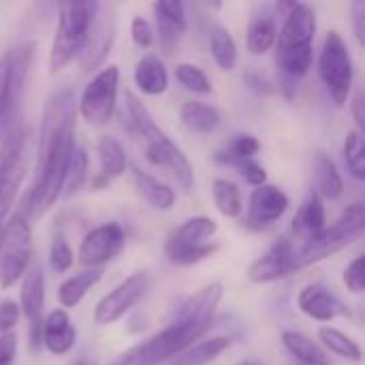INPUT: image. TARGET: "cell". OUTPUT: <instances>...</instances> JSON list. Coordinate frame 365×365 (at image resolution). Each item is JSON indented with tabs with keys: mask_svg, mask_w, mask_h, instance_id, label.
Segmentation results:
<instances>
[{
	"mask_svg": "<svg viewBox=\"0 0 365 365\" xmlns=\"http://www.w3.org/2000/svg\"><path fill=\"white\" fill-rule=\"evenodd\" d=\"M75 148V98L71 92H58L49 98L43 113L38 169L26 195V214L43 216L60 199Z\"/></svg>",
	"mask_w": 365,
	"mask_h": 365,
	"instance_id": "6da1fadb",
	"label": "cell"
},
{
	"mask_svg": "<svg viewBox=\"0 0 365 365\" xmlns=\"http://www.w3.org/2000/svg\"><path fill=\"white\" fill-rule=\"evenodd\" d=\"M220 299H222L220 282H212L203 287L180 306V310L175 312V321L169 327L130 346L128 351L118 355L111 365H165L167 361H171L182 351L203 340V336L212 327Z\"/></svg>",
	"mask_w": 365,
	"mask_h": 365,
	"instance_id": "7a4b0ae2",
	"label": "cell"
},
{
	"mask_svg": "<svg viewBox=\"0 0 365 365\" xmlns=\"http://www.w3.org/2000/svg\"><path fill=\"white\" fill-rule=\"evenodd\" d=\"M126 107H128L130 122L143 141L148 163L171 173L178 180V184L186 192H190L195 186V171H192V165L186 158V154L178 148V143L171 141V137H167V133H163L156 126V122L150 115V111L145 109V105L133 92H126Z\"/></svg>",
	"mask_w": 365,
	"mask_h": 365,
	"instance_id": "3957f363",
	"label": "cell"
},
{
	"mask_svg": "<svg viewBox=\"0 0 365 365\" xmlns=\"http://www.w3.org/2000/svg\"><path fill=\"white\" fill-rule=\"evenodd\" d=\"M314 34H317V13L306 2L287 4V17L282 30L276 38L278 68L287 77H304L314 62Z\"/></svg>",
	"mask_w": 365,
	"mask_h": 365,
	"instance_id": "277c9868",
	"label": "cell"
},
{
	"mask_svg": "<svg viewBox=\"0 0 365 365\" xmlns=\"http://www.w3.org/2000/svg\"><path fill=\"white\" fill-rule=\"evenodd\" d=\"M98 2H64L58 9V26L49 49V73H60L83 49L96 21Z\"/></svg>",
	"mask_w": 365,
	"mask_h": 365,
	"instance_id": "5b68a950",
	"label": "cell"
},
{
	"mask_svg": "<svg viewBox=\"0 0 365 365\" xmlns=\"http://www.w3.org/2000/svg\"><path fill=\"white\" fill-rule=\"evenodd\" d=\"M365 225V210L361 203H353L349 205L342 216L334 222V227L325 229L314 242L304 244V246H295V272L314 265L336 252H340L342 248L351 246L355 240L361 237Z\"/></svg>",
	"mask_w": 365,
	"mask_h": 365,
	"instance_id": "8992f818",
	"label": "cell"
},
{
	"mask_svg": "<svg viewBox=\"0 0 365 365\" xmlns=\"http://www.w3.org/2000/svg\"><path fill=\"white\" fill-rule=\"evenodd\" d=\"M34 244L28 218L21 212L9 216L0 231V289L15 287L32 265Z\"/></svg>",
	"mask_w": 365,
	"mask_h": 365,
	"instance_id": "52a82bcc",
	"label": "cell"
},
{
	"mask_svg": "<svg viewBox=\"0 0 365 365\" xmlns=\"http://www.w3.org/2000/svg\"><path fill=\"white\" fill-rule=\"evenodd\" d=\"M218 233V222L210 216H195L182 222L165 242V257L178 267H188L212 257L218 246L210 240Z\"/></svg>",
	"mask_w": 365,
	"mask_h": 365,
	"instance_id": "ba28073f",
	"label": "cell"
},
{
	"mask_svg": "<svg viewBox=\"0 0 365 365\" xmlns=\"http://www.w3.org/2000/svg\"><path fill=\"white\" fill-rule=\"evenodd\" d=\"M319 77L329 94V98L342 107L346 105L351 90H353V79H355V68H353V58L351 51L338 30L327 32L321 53H319Z\"/></svg>",
	"mask_w": 365,
	"mask_h": 365,
	"instance_id": "9c48e42d",
	"label": "cell"
},
{
	"mask_svg": "<svg viewBox=\"0 0 365 365\" xmlns=\"http://www.w3.org/2000/svg\"><path fill=\"white\" fill-rule=\"evenodd\" d=\"M30 130H15L0 150V231L30 167Z\"/></svg>",
	"mask_w": 365,
	"mask_h": 365,
	"instance_id": "30bf717a",
	"label": "cell"
},
{
	"mask_svg": "<svg viewBox=\"0 0 365 365\" xmlns=\"http://www.w3.org/2000/svg\"><path fill=\"white\" fill-rule=\"evenodd\" d=\"M118 86L120 71L115 64L105 66L86 83L79 96V113L90 126H105L113 118L118 107Z\"/></svg>",
	"mask_w": 365,
	"mask_h": 365,
	"instance_id": "8fae6325",
	"label": "cell"
},
{
	"mask_svg": "<svg viewBox=\"0 0 365 365\" xmlns=\"http://www.w3.org/2000/svg\"><path fill=\"white\" fill-rule=\"evenodd\" d=\"M150 287V276L145 272H135L126 280H122L118 287H113L107 295L98 299L94 306V323L98 327H107L124 319L148 293Z\"/></svg>",
	"mask_w": 365,
	"mask_h": 365,
	"instance_id": "7c38bea8",
	"label": "cell"
},
{
	"mask_svg": "<svg viewBox=\"0 0 365 365\" xmlns=\"http://www.w3.org/2000/svg\"><path fill=\"white\" fill-rule=\"evenodd\" d=\"M126 246V233L120 222H105L88 231L79 244L77 261L88 269H103Z\"/></svg>",
	"mask_w": 365,
	"mask_h": 365,
	"instance_id": "4fadbf2b",
	"label": "cell"
},
{
	"mask_svg": "<svg viewBox=\"0 0 365 365\" xmlns=\"http://www.w3.org/2000/svg\"><path fill=\"white\" fill-rule=\"evenodd\" d=\"M19 291V312H24L30 325V346L36 351L41 346V327H43V308H45V274L41 265H30L21 278Z\"/></svg>",
	"mask_w": 365,
	"mask_h": 365,
	"instance_id": "5bb4252c",
	"label": "cell"
},
{
	"mask_svg": "<svg viewBox=\"0 0 365 365\" xmlns=\"http://www.w3.org/2000/svg\"><path fill=\"white\" fill-rule=\"evenodd\" d=\"M289 195L274 184L257 186L248 199L246 225L252 229H269L274 227L289 210Z\"/></svg>",
	"mask_w": 365,
	"mask_h": 365,
	"instance_id": "9a60e30c",
	"label": "cell"
},
{
	"mask_svg": "<svg viewBox=\"0 0 365 365\" xmlns=\"http://www.w3.org/2000/svg\"><path fill=\"white\" fill-rule=\"evenodd\" d=\"M291 274H295V244L289 240H278L250 265L248 280L252 284H269Z\"/></svg>",
	"mask_w": 365,
	"mask_h": 365,
	"instance_id": "2e32d148",
	"label": "cell"
},
{
	"mask_svg": "<svg viewBox=\"0 0 365 365\" xmlns=\"http://www.w3.org/2000/svg\"><path fill=\"white\" fill-rule=\"evenodd\" d=\"M297 306L306 317H310L312 321H319V323H329L338 317L351 314L349 308L321 284L304 287L297 295Z\"/></svg>",
	"mask_w": 365,
	"mask_h": 365,
	"instance_id": "e0dca14e",
	"label": "cell"
},
{
	"mask_svg": "<svg viewBox=\"0 0 365 365\" xmlns=\"http://www.w3.org/2000/svg\"><path fill=\"white\" fill-rule=\"evenodd\" d=\"M156 26H158V38L165 53H173V47L180 41V34L186 32V9L178 0H158L152 4Z\"/></svg>",
	"mask_w": 365,
	"mask_h": 365,
	"instance_id": "ac0fdd59",
	"label": "cell"
},
{
	"mask_svg": "<svg viewBox=\"0 0 365 365\" xmlns=\"http://www.w3.org/2000/svg\"><path fill=\"white\" fill-rule=\"evenodd\" d=\"M77 342V329L68 317L66 310L58 308L51 310L45 319H43V327H41V344L51 353V355H66L71 353V349Z\"/></svg>",
	"mask_w": 365,
	"mask_h": 365,
	"instance_id": "d6986e66",
	"label": "cell"
},
{
	"mask_svg": "<svg viewBox=\"0 0 365 365\" xmlns=\"http://www.w3.org/2000/svg\"><path fill=\"white\" fill-rule=\"evenodd\" d=\"M325 205L317 192H310L308 199L302 203L299 212L293 218V233L299 237L297 246L314 242L325 231Z\"/></svg>",
	"mask_w": 365,
	"mask_h": 365,
	"instance_id": "ffe728a7",
	"label": "cell"
},
{
	"mask_svg": "<svg viewBox=\"0 0 365 365\" xmlns=\"http://www.w3.org/2000/svg\"><path fill=\"white\" fill-rule=\"evenodd\" d=\"M96 154H98V163H101V175L94 180V186L98 190L103 184H109L113 178H120L126 171L128 160H126V152H124L122 143L109 135L98 139Z\"/></svg>",
	"mask_w": 365,
	"mask_h": 365,
	"instance_id": "44dd1931",
	"label": "cell"
},
{
	"mask_svg": "<svg viewBox=\"0 0 365 365\" xmlns=\"http://www.w3.org/2000/svg\"><path fill=\"white\" fill-rule=\"evenodd\" d=\"M135 86L148 96H160L169 88V73L156 53H145L135 66Z\"/></svg>",
	"mask_w": 365,
	"mask_h": 365,
	"instance_id": "7402d4cb",
	"label": "cell"
},
{
	"mask_svg": "<svg viewBox=\"0 0 365 365\" xmlns=\"http://www.w3.org/2000/svg\"><path fill=\"white\" fill-rule=\"evenodd\" d=\"M180 118L182 124L195 135H212L222 122L220 111L201 101H186L180 109Z\"/></svg>",
	"mask_w": 365,
	"mask_h": 365,
	"instance_id": "603a6c76",
	"label": "cell"
},
{
	"mask_svg": "<svg viewBox=\"0 0 365 365\" xmlns=\"http://www.w3.org/2000/svg\"><path fill=\"white\" fill-rule=\"evenodd\" d=\"M103 269H86L79 272L71 278H66L60 287H58V302L64 308H77L83 297L88 295V291H92L101 280H103Z\"/></svg>",
	"mask_w": 365,
	"mask_h": 365,
	"instance_id": "cb8c5ba5",
	"label": "cell"
},
{
	"mask_svg": "<svg viewBox=\"0 0 365 365\" xmlns=\"http://www.w3.org/2000/svg\"><path fill=\"white\" fill-rule=\"evenodd\" d=\"M229 346H231V338H225V336L205 338L188 346L186 351H182L178 357H173L165 365H207L216 361Z\"/></svg>",
	"mask_w": 365,
	"mask_h": 365,
	"instance_id": "d4e9b609",
	"label": "cell"
},
{
	"mask_svg": "<svg viewBox=\"0 0 365 365\" xmlns=\"http://www.w3.org/2000/svg\"><path fill=\"white\" fill-rule=\"evenodd\" d=\"M314 186H317V195L321 199H340L344 195V180L336 167V163L325 154L319 152L314 158Z\"/></svg>",
	"mask_w": 365,
	"mask_h": 365,
	"instance_id": "484cf974",
	"label": "cell"
},
{
	"mask_svg": "<svg viewBox=\"0 0 365 365\" xmlns=\"http://www.w3.org/2000/svg\"><path fill=\"white\" fill-rule=\"evenodd\" d=\"M133 182L139 190V195L158 212H169L175 203V192L171 186L163 184L160 180H156L154 175L133 167Z\"/></svg>",
	"mask_w": 365,
	"mask_h": 365,
	"instance_id": "4316f807",
	"label": "cell"
},
{
	"mask_svg": "<svg viewBox=\"0 0 365 365\" xmlns=\"http://www.w3.org/2000/svg\"><path fill=\"white\" fill-rule=\"evenodd\" d=\"M111 41H113V26L109 21L101 24V26H92L90 34H88V41L83 45V49L79 51V62H81V68L83 71H92L94 66H98L109 47H111Z\"/></svg>",
	"mask_w": 365,
	"mask_h": 365,
	"instance_id": "83f0119b",
	"label": "cell"
},
{
	"mask_svg": "<svg viewBox=\"0 0 365 365\" xmlns=\"http://www.w3.org/2000/svg\"><path fill=\"white\" fill-rule=\"evenodd\" d=\"M282 344L302 365H331L329 355L321 349V344L314 342L312 338H308L306 334L284 331Z\"/></svg>",
	"mask_w": 365,
	"mask_h": 365,
	"instance_id": "f1b7e54d",
	"label": "cell"
},
{
	"mask_svg": "<svg viewBox=\"0 0 365 365\" xmlns=\"http://www.w3.org/2000/svg\"><path fill=\"white\" fill-rule=\"evenodd\" d=\"M210 53L216 62V66L225 73L233 71L237 64V43L229 28L225 26H212L210 30Z\"/></svg>",
	"mask_w": 365,
	"mask_h": 365,
	"instance_id": "f546056e",
	"label": "cell"
},
{
	"mask_svg": "<svg viewBox=\"0 0 365 365\" xmlns=\"http://www.w3.org/2000/svg\"><path fill=\"white\" fill-rule=\"evenodd\" d=\"M319 342H321V349L329 351L331 355L336 357H342L346 361H355L359 364L364 359V353H361V346L351 338L346 336L344 331L336 329V327H321L319 329Z\"/></svg>",
	"mask_w": 365,
	"mask_h": 365,
	"instance_id": "4dcf8cb0",
	"label": "cell"
},
{
	"mask_svg": "<svg viewBox=\"0 0 365 365\" xmlns=\"http://www.w3.org/2000/svg\"><path fill=\"white\" fill-rule=\"evenodd\" d=\"M259 150H261V143H259V139L257 137H252V135H246V133H240V135H233L227 143H225V148H220L218 152H216V160L218 163H225V165H242V163H246V160H252L257 154H259Z\"/></svg>",
	"mask_w": 365,
	"mask_h": 365,
	"instance_id": "1f68e13d",
	"label": "cell"
},
{
	"mask_svg": "<svg viewBox=\"0 0 365 365\" xmlns=\"http://www.w3.org/2000/svg\"><path fill=\"white\" fill-rule=\"evenodd\" d=\"M276 38H278V28H276L274 19H269V17L252 19L246 30V47L252 56L267 53L276 45Z\"/></svg>",
	"mask_w": 365,
	"mask_h": 365,
	"instance_id": "d6a6232c",
	"label": "cell"
},
{
	"mask_svg": "<svg viewBox=\"0 0 365 365\" xmlns=\"http://www.w3.org/2000/svg\"><path fill=\"white\" fill-rule=\"evenodd\" d=\"M212 195H214V203H216V210L227 216V218H237L242 212H244V199H242V192L237 188V184L229 182V180H214L212 184Z\"/></svg>",
	"mask_w": 365,
	"mask_h": 365,
	"instance_id": "836d02e7",
	"label": "cell"
},
{
	"mask_svg": "<svg viewBox=\"0 0 365 365\" xmlns=\"http://www.w3.org/2000/svg\"><path fill=\"white\" fill-rule=\"evenodd\" d=\"M178 83L182 88H186L188 92H195V94H212V81L210 77L205 75V71L197 64H190V62H182L175 66L173 71Z\"/></svg>",
	"mask_w": 365,
	"mask_h": 365,
	"instance_id": "e575fe53",
	"label": "cell"
},
{
	"mask_svg": "<svg viewBox=\"0 0 365 365\" xmlns=\"http://www.w3.org/2000/svg\"><path fill=\"white\" fill-rule=\"evenodd\" d=\"M344 160H346L349 173H351L355 180H365L364 133H359V130H349L346 141H344Z\"/></svg>",
	"mask_w": 365,
	"mask_h": 365,
	"instance_id": "d590c367",
	"label": "cell"
},
{
	"mask_svg": "<svg viewBox=\"0 0 365 365\" xmlns=\"http://www.w3.org/2000/svg\"><path fill=\"white\" fill-rule=\"evenodd\" d=\"M15 105V94H13V62H11V51L0 56V122L9 113V109Z\"/></svg>",
	"mask_w": 365,
	"mask_h": 365,
	"instance_id": "8d00e7d4",
	"label": "cell"
},
{
	"mask_svg": "<svg viewBox=\"0 0 365 365\" xmlns=\"http://www.w3.org/2000/svg\"><path fill=\"white\" fill-rule=\"evenodd\" d=\"M86 175H88V156L77 145L73 156H71V163H68V171H66V180H64V190L62 192H66V195L77 192L81 188Z\"/></svg>",
	"mask_w": 365,
	"mask_h": 365,
	"instance_id": "74e56055",
	"label": "cell"
},
{
	"mask_svg": "<svg viewBox=\"0 0 365 365\" xmlns=\"http://www.w3.org/2000/svg\"><path fill=\"white\" fill-rule=\"evenodd\" d=\"M73 261H75V255H73L71 246L66 244V240L56 237L49 248V267L56 274H64L73 267Z\"/></svg>",
	"mask_w": 365,
	"mask_h": 365,
	"instance_id": "f35d334b",
	"label": "cell"
},
{
	"mask_svg": "<svg viewBox=\"0 0 365 365\" xmlns=\"http://www.w3.org/2000/svg\"><path fill=\"white\" fill-rule=\"evenodd\" d=\"M130 38L137 47L141 49H150L156 41V30L154 26L145 19V17H133L130 21Z\"/></svg>",
	"mask_w": 365,
	"mask_h": 365,
	"instance_id": "ab89813d",
	"label": "cell"
},
{
	"mask_svg": "<svg viewBox=\"0 0 365 365\" xmlns=\"http://www.w3.org/2000/svg\"><path fill=\"white\" fill-rule=\"evenodd\" d=\"M344 284H346V289H349L351 293H355V295L364 293L365 259L361 257V255H359V257H355V259L349 263V267L344 269Z\"/></svg>",
	"mask_w": 365,
	"mask_h": 365,
	"instance_id": "60d3db41",
	"label": "cell"
},
{
	"mask_svg": "<svg viewBox=\"0 0 365 365\" xmlns=\"http://www.w3.org/2000/svg\"><path fill=\"white\" fill-rule=\"evenodd\" d=\"M240 171H242V178H244L250 186H255V188L267 184V171H265V167L259 165L255 158L242 163V165H240Z\"/></svg>",
	"mask_w": 365,
	"mask_h": 365,
	"instance_id": "b9f144b4",
	"label": "cell"
},
{
	"mask_svg": "<svg viewBox=\"0 0 365 365\" xmlns=\"http://www.w3.org/2000/svg\"><path fill=\"white\" fill-rule=\"evenodd\" d=\"M19 306L11 299L0 304V334H11L19 321Z\"/></svg>",
	"mask_w": 365,
	"mask_h": 365,
	"instance_id": "7bdbcfd3",
	"label": "cell"
},
{
	"mask_svg": "<svg viewBox=\"0 0 365 365\" xmlns=\"http://www.w3.org/2000/svg\"><path fill=\"white\" fill-rule=\"evenodd\" d=\"M17 355V336L11 334H0V365H11Z\"/></svg>",
	"mask_w": 365,
	"mask_h": 365,
	"instance_id": "ee69618b",
	"label": "cell"
},
{
	"mask_svg": "<svg viewBox=\"0 0 365 365\" xmlns=\"http://www.w3.org/2000/svg\"><path fill=\"white\" fill-rule=\"evenodd\" d=\"M351 13H353V28H355V36L357 43H365V2L364 0H355L351 4Z\"/></svg>",
	"mask_w": 365,
	"mask_h": 365,
	"instance_id": "f6af8a7d",
	"label": "cell"
},
{
	"mask_svg": "<svg viewBox=\"0 0 365 365\" xmlns=\"http://www.w3.org/2000/svg\"><path fill=\"white\" fill-rule=\"evenodd\" d=\"M353 115H355V122H357V130L359 133H364V126H365V113H364V94L359 92L355 98H353Z\"/></svg>",
	"mask_w": 365,
	"mask_h": 365,
	"instance_id": "bcb514c9",
	"label": "cell"
},
{
	"mask_svg": "<svg viewBox=\"0 0 365 365\" xmlns=\"http://www.w3.org/2000/svg\"><path fill=\"white\" fill-rule=\"evenodd\" d=\"M237 365H257V364H252V361H242V364H237Z\"/></svg>",
	"mask_w": 365,
	"mask_h": 365,
	"instance_id": "7dc6e473",
	"label": "cell"
},
{
	"mask_svg": "<svg viewBox=\"0 0 365 365\" xmlns=\"http://www.w3.org/2000/svg\"><path fill=\"white\" fill-rule=\"evenodd\" d=\"M75 365H90V364H86V361H77Z\"/></svg>",
	"mask_w": 365,
	"mask_h": 365,
	"instance_id": "c3c4849f",
	"label": "cell"
}]
</instances>
